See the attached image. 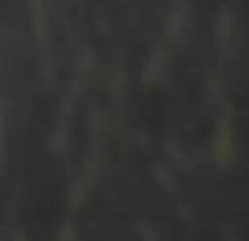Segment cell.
Masks as SVG:
<instances>
[{
    "mask_svg": "<svg viewBox=\"0 0 249 241\" xmlns=\"http://www.w3.org/2000/svg\"><path fill=\"white\" fill-rule=\"evenodd\" d=\"M30 11H33V26H37V48L40 55H44V73H52V66H48V18H44V0H30Z\"/></svg>",
    "mask_w": 249,
    "mask_h": 241,
    "instance_id": "6da1fadb",
    "label": "cell"
},
{
    "mask_svg": "<svg viewBox=\"0 0 249 241\" xmlns=\"http://www.w3.org/2000/svg\"><path fill=\"white\" fill-rule=\"evenodd\" d=\"M0 143H4V117H0ZM0 150H4V146H0Z\"/></svg>",
    "mask_w": 249,
    "mask_h": 241,
    "instance_id": "7a4b0ae2",
    "label": "cell"
}]
</instances>
